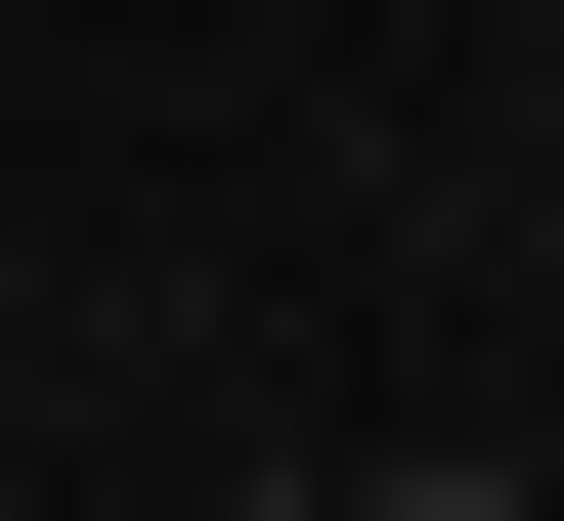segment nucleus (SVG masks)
Listing matches in <instances>:
<instances>
[{"mask_svg":"<svg viewBox=\"0 0 564 521\" xmlns=\"http://www.w3.org/2000/svg\"><path fill=\"white\" fill-rule=\"evenodd\" d=\"M521 44H564V0H521Z\"/></svg>","mask_w":564,"mask_h":521,"instance_id":"obj_1","label":"nucleus"}]
</instances>
